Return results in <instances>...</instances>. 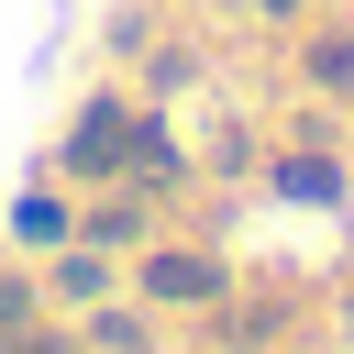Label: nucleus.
Here are the masks:
<instances>
[{
    "label": "nucleus",
    "instance_id": "obj_4",
    "mask_svg": "<svg viewBox=\"0 0 354 354\" xmlns=\"http://www.w3.org/2000/svg\"><path fill=\"white\" fill-rule=\"evenodd\" d=\"M11 354H66V343H11Z\"/></svg>",
    "mask_w": 354,
    "mask_h": 354
},
{
    "label": "nucleus",
    "instance_id": "obj_2",
    "mask_svg": "<svg viewBox=\"0 0 354 354\" xmlns=\"http://www.w3.org/2000/svg\"><path fill=\"white\" fill-rule=\"evenodd\" d=\"M122 133H133V122H122L111 100H88V111H77V133H66V166H111V155H122Z\"/></svg>",
    "mask_w": 354,
    "mask_h": 354
},
{
    "label": "nucleus",
    "instance_id": "obj_1",
    "mask_svg": "<svg viewBox=\"0 0 354 354\" xmlns=\"http://www.w3.org/2000/svg\"><path fill=\"white\" fill-rule=\"evenodd\" d=\"M144 299L199 310V299H221V266H210V254H155V266H144Z\"/></svg>",
    "mask_w": 354,
    "mask_h": 354
},
{
    "label": "nucleus",
    "instance_id": "obj_3",
    "mask_svg": "<svg viewBox=\"0 0 354 354\" xmlns=\"http://www.w3.org/2000/svg\"><path fill=\"white\" fill-rule=\"evenodd\" d=\"M310 77H321V88H354V33H321V44H310Z\"/></svg>",
    "mask_w": 354,
    "mask_h": 354
}]
</instances>
